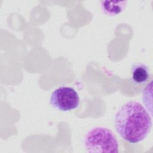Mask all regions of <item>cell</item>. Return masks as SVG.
I'll list each match as a JSON object with an SVG mask.
<instances>
[{"label":"cell","instance_id":"cell-2","mask_svg":"<svg viewBox=\"0 0 153 153\" xmlns=\"http://www.w3.org/2000/svg\"><path fill=\"white\" fill-rule=\"evenodd\" d=\"M84 145L87 152H118V142L115 135L103 127L90 129L84 137Z\"/></svg>","mask_w":153,"mask_h":153},{"label":"cell","instance_id":"cell-4","mask_svg":"<svg viewBox=\"0 0 153 153\" xmlns=\"http://www.w3.org/2000/svg\"><path fill=\"white\" fill-rule=\"evenodd\" d=\"M150 78V70L143 63H133L131 68V78L132 81L138 85L146 83Z\"/></svg>","mask_w":153,"mask_h":153},{"label":"cell","instance_id":"cell-1","mask_svg":"<svg viewBox=\"0 0 153 153\" xmlns=\"http://www.w3.org/2000/svg\"><path fill=\"white\" fill-rule=\"evenodd\" d=\"M114 123L117 132L124 140L131 143L143 140L152 127L150 114L136 101L123 105L116 113Z\"/></svg>","mask_w":153,"mask_h":153},{"label":"cell","instance_id":"cell-3","mask_svg":"<svg viewBox=\"0 0 153 153\" xmlns=\"http://www.w3.org/2000/svg\"><path fill=\"white\" fill-rule=\"evenodd\" d=\"M50 103L59 111H71L78 106L79 97L76 91L73 88L60 87L52 92Z\"/></svg>","mask_w":153,"mask_h":153},{"label":"cell","instance_id":"cell-5","mask_svg":"<svg viewBox=\"0 0 153 153\" xmlns=\"http://www.w3.org/2000/svg\"><path fill=\"white\" fill-rule=\"evenodd\" d=\"M127 1H109L100 2V8L102 12L108 16H114L120 14L126 8Z\"/></svg>","mask_w":153,"mask_h":153}]
</instances>
